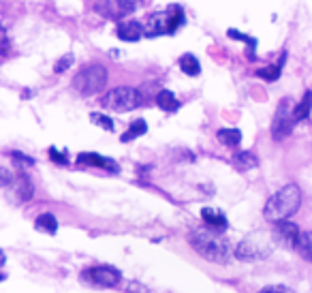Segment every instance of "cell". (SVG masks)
Returning a JSON list of instances; mask_svg holds the SVG:
<instances>
[{
  "instance_id": "cell-1",
  "label": "cell",
  "mask_w": 312,
  "mask_h": 293,
  "mask_svg": "<svg viewBox=\"0 0 312 293\" xmlns=\"http://www.w3.org/2000/svg\"><path fill=\"white\" fill-rule=\"evenodd\" d=\"M188 242L203 259L214 261V263H225L231 255V244L227 242V238H222L220 229H195L193 234L188 236Z\"/></svg>"
},
{
  "instance_id": "cell-2",
  "label": "cell",
  "mask_w": 312,
  "mask_h": 293,
  "mask_svg": "<svg viewBox=\"0 0 312 293\" xmlns=\"http://www.w3.org/2000/svg\"><path fill=\"white\" fill-rule=\"evenodd\" d=\"M299 205H302V191H299L297 184H286L270 197L263 214H265L270 223H278V221L291 218L299 210Z\"/></svg>"
},
{
  "instance_id": "cell-3",
  "label": "cell",
  "mask_w": 312,
  "mask_h": 293,
  "mask_svg": "<svg viewBox=\"0 0 312 293\" xmlns=\"http://www.w3.org/2000/svg\"><path fill=\"white\" fill-rule=\"evenodd\" d=\"M105 83H107V69L103 65H90V67H83L75 75L73 88L83 96H92V94L103 92Z\"/></svg>"
},
{
  "instance_id": "cell-4",
  "label": "cell",
  "mask_w": 312,
  "mask_h": 293,
  "mask_svg": "<svg viewBox=\"0 0 312 293\" xmlns=\"http://www.w3.org/2000/svg\"><path fill=\"white\" fill-rule=\"evenodd\" d=\"M272 250H274V238L270 240V236L265 234H253L237 244L235 257L242 261H257L270 257Z\"/></svg>"
},
{
  "instance_id": "cell-5",
  "label": "cell",
  "mask_w": 312,
  "mask_h": 293,
  "mask_svg": "<svg viewBox=\"0 0 312 293\" xmlns=\"http://www.w3.org/2000/svg\"><path fill=\"white\" fill-rule=\"evenodd\" d=\"M101 103L105 109H112V112H133V109H137L143 103V96L135 88L120 86L107 92Z\"/></svg>"
},
{
  "instance_id": "cell-6",
  "label": "cell",
  "mask_w": 312,
  "mask_h": 293,
  "mask_svg": "<svg viewBox=\"0 0 312 293\" xmlns=\"http://www.w3.org/2000/svg\"><path fill=\"white\" fill-rule=\"evenodd\" d=\"M293 122H295V107L291 103V99H282L278 103V109H276V116L272 122V137L274 139H284L291 135V129H293Z\"/></svg>"
},
{
  "instance_id": "cell-7",
  "label": "cell",
  "mask_w": 312,
  "mask_h": 293,
  "mask_svg": "<svg viewBox=\"0 0 312 293\" xmlns=\"http://www.w3.org/2000/svg\"><path fill=\"white\" fill-rule=\"evenodd\" d=\"M81 278L97 287H116L122 280V274L112 265H97V267H90L88 272H83Z\"/></svg>"
},
{
  "instance_id": "cell-8",
  "label": "cell",
  "mask_w": 312,
  "mask_h": 293,
  "mask_svg": "<svg viewBox=\"0 0 312 293\" xmlns=\"http://www.w3.org/2000/svg\"><path fill=\"white\" fill-rule=\"evenodd\" d=\"M299 234H302V231L297 229V225L291 223L289 218H286V221L274 223L272 238H274V242L278 244V246H282V248H295V246H297V240H299Z\"/></svg>"
},
{
  "instance_id": "cell-9",
  "label": "cell",
  "mask_w": 312,
  "mask_h": 293,
  "mask_svg": "<svg viewBox=\"0 0 312 293\" xmlns=\"http://www.w3.org/2000/svg\"><path fill=\"white\" fill-rule=\"evenodd\" d=\"M165 32H171V13L169 15H154L148 19V26H146V34L148 36H156V34H165Z\"/></svg>"
},
{
  "instance_id": "cell-10",
  "label": "cell",
  "mask_w": 312,
  "mask_h": 293,
  "mask_svg": "<svg viewBox=\"0 0 312 293\" xmlns=\"http://www.w3.org/2000/svg\"><path fill=\"white\" fill-rule=\"evenodd\" d=\"M116 34L122 41H137V39H141V34H146V30H143L141 24H137V22H124L118 26Z\"/></svg>"
},
{
  "instance_id": "cell-11",
  "label": "cell",
  "mask_w": 312,
  "mask_h": 293,
  "mask_svg": "<svg viewBox=\"0 0 312 293\" xmlns=\"http://www.w3.org/2000/svg\"><path fill=\"white\" fill-rule=\"evenodd\" d=\"M201 218L203 223H206L208 227H214V229H225L227 227V218L220 210H214V207H203L201 210Z\"/></svg>"
},
{
  "instance_id": "cell-12",
  "label": "cell",
  "mask_w": 312,
  "mask_h": 293,
  "mask_svg": "<svg viewBox=\"0 0 312 293\" xmlns=\"http://www.w3.org/2000/svg\"><path fill=\"white\" fill-rule=\"evenodd\" d=\"M77 161L81 165H92V167H107V169H116L112 158H105L101 154H94V152H81L77 156Z\"/></svg>"
},
{
  "instance_id": "cell-13",
  "label": "cell",
  "mask_w": 312,
  "mask_h": 293,
  "mask_svg": "<svg viewBox=\"0 0 312 293\" xmlns=\"http://www.w3.org/2000/svg\"><path fill=\"white\" fill-rule=\"evenodd\" d=\"M295 250L299 253V257L302 259L312 263V231H304V234H299Z\"/></svg>"
},
{
  "instance_id": "cell-14",
  "label": "cell",
  "mask_w": 312,
  "mask_h": 293,
  "mask_svg": "<svg viewBox=\"0 0 312 293\" xmlns=\"http://www.w3.org/2000/svg\"><path fill=\"white\" fill-rule=\"evenodd\" d=\"M233 165L239 169V172H248V169L259 165V158L253 152H239V154L233 156Z\"/></svg>"
},
{
  "instance_id": "cell-15",
  "label": "cell",
  "mask_w": 312,
  "mask_h": 293,
  "mask_svg": "<svg viewBox=\"0 0 312 293\" xmlns=\"http://www.w3.org/2000/svg\"><path fill=\"white\" fill-rule=\"evenodd\" d=\"M156 105H159L161 109H165V112H175V109L180 107L175 94L171 90H161L159 94H156Z\"/></svg>"
},
{
  "instance_id": "cell-16",
  "label": "cell",
  "mask_w": 312,
  "mask_h": 293,
  "mask_svg": "<svg viewBox=\"0 0 312 293\" xmlns=\"http://www.w3.org/2000/svg\"><path fill=\"white\" fill-rule=\"evenodd\" d=\"M180 69H182L190 77H197L201 73V65H199V60L193 54H184L182 58H180Z\"/></svg>"
},
{
  "instance_id": "cell-17",
  "label": "cell",
  "mask_w": 312,
  "mask_h": 293,
  "mask_svg": "<svg viewBox=\"0 0 312 293\" xmlns=\"http://www.w3.org/2000/svg\"><path fill=\"white\" fill-rule=\"evenodd\" d=\"M216 137H218V141H222L225 145H229V148H235V145H239V141H242V133L237 129H220Z\"/></svg>"
},
{
  "instance_id": "cell-18",
  "label": "cell",
  "mask_w": 312,
  "mask_h": 293,
  "mask_svg": "<svg viewBox=\"0 0 312 293\" xmlns=\"http://www.w3.org/2000/svg\"><path fill=\"white\" fill-rule=\"evenodd\" d=\"M146 131H148V124H146V120H135L133 124L128 127V131L122 135V141H130V139H135V137H141V135H146Z\"/></svg>"
},
{
  "instance_id": "cell-19",
  "label": "cell",
  "mask_w": 312,
  "mask_h": 293,
  "mask_svg": "<svg viewBox=\"0 0 312 293\" xmlns=\"http://www.w3.org/2000/svg\"><path fill=\"white\" fill-rule=\"evenodd\" d=\"M37 229L45 231V234H56L58 231V221L54 214H41L37 218Z\"/></svg>"
},
{
  "instance_id": "cell-20",
  "label": "cell",
  "mask_w": 312,
  "mask_h": 293,
  "mask_svg": "<svg viewBox=\"0 0 312 293\" xmlns=\"http://www.w3.org/2000/svg\"><path fill=\"white\" fill-rule=\"evenodd\" d=\"M15 186H17V197H19L21 201L30 199V195H32V184H30V178H28V176H24V174L17 176Z\"/></svg>"
},
{
  "instance_id": "cell-21",
  "label": "cell",
  "mask_w": 312,
  "mask_h": 293,
  "mask_svg": "<svg viewBox=\"0 0 312 293\" xmlns=\"http://www.w3.org/2000/svg\"><path fill=\"white\" fill-rule=\"evenodd\" d=\"M310 109H312V92L308 90V92L304 94V99H302V103H299V105H295V122H299V120H304V118H308V114H310Z\"/></svg>"
},
{
  "instance_id": "cell-22",
  "label": "cell",
  "mask_w": 312,
  "mask_h": 293,
  "mask_svg": "<svg viewBox=\"0 0 312 293\" xmlns=\"http://www.w3.org/2000/svg\"><path fill=\"white\" fill-rule=\"evenodd\" d=\"M280 69H282V65L265 67V69H259V71H257V75H259L261 79H265V81H276V79L280 77Z\"/></svg>"
},
{
  "instance_id": "cell-23",
  "label": "cell",
  "mask_w": 312,
  "mask_h": 293,
  "mask_svg": "<svg viewBox=\"0 0 312 293\" xmlns=\"http://www.w3.org/2000/svg\"><path fill=\"white\" fill-rule=\"evenodd\" d=\"M90 118H92V122H94V124H97V127H101V129H105V131H114V120H112L109 116H105V114H97V112H94Z\"/></svg>"
},
{
  "instance_id": "cell-24",
  "label": "cell",
  "mask_w": 312,
  "mask_h": 293,
  "mask_svg": "<svg viewBox=\"0 0 312 293\" xmlns=\"http://www.w3.org/2000/svg\"><path fill=\"white\" fill-rule=\"evenodd\" d=\"M116 5H118V11L122 15H128V13H133V11L137 9L139 5V0H116Z\"/></svg>"
},
{
  "instance_id": "cell-25",
  "label": "cell",
  "mask_w": 312,
  "mask_h": 293,
  "mask_svg": "<svg viewBox=\"0 0 312 293\" xmlns=\"http://www.w3.org/2000/svg\"><path fill=\"white\" fill-rule=\"evenodd\" d=\"M73 60H75V58H73V54H66V56H62V58L58 60V65L54 67V71H56V73H64V71H66L71 65H73Z\"/></svg>"
},
{
  "instance_id": "cell-26",
  "label": "cell",
  "mask_w": 312,
  "mask_h": 293,
  "mask_svg": "<svg viewBox=\"0 0 312 293\" xmlns=\"http://www.w3.org/2000/svg\"><path fill=\"white\" fill-rule=\"evenodd\" d=\"M229 36H231V39L246 41L250 47H255V45H257V41H255V39H250V36H246V34H242V32H237V30H229Z\"/></svg>"
},
{
  "instance_id": "cell-27",
  "label": "cell",
  "mask_w": 312,
  "mask_h": 293,
  "mask_svg": "<svg viewBox=\"0 0 312 293\" xmlns=\"http://www.w3.org/2000/svg\"><path fill=\"white\" fill-rule=\"evenodd\" d=\"M50 156L54 158V161H56L58 165H66V156H64L62 152H58L56 148H50Z\"/></svg>"
},
{
  "instance_id": "cell-28",
  "label": "cell",
  "mask_w": 312,
  "mask_h": 293,
  "mask_svg": "<svg viewBox=\"0 0 312 293\" xmlns=\"http://www.w3.org/2000/svg\"><path fill=\"white\" fill-rule=\"evenodd\" d=\"M259 293H291L286 287H282V285H272V287H265V289H261Z\"/></svg>"
},
{
  "instance_id": "cell-29",
  "label": "cell",
  "mask_w": 312,
  "mask_h": 293,
  "mask_svg": "<svg viewBox=\"0 0 312 293\" xmlns=\"http://www.w3.org/2000/svg\"><path fill=\"white\" fill-rule=\"evenodd\" d=\"M13 158H15V161H21L24 165H32L34 161H32V158H28V156H24V154H17V152H13Z\"/></svg>"
},
{
  "instance_id": "cell-30",
  "label": "cell",
  "mask_w": 312,
  "mask_h": 293,
  "mask_svg": "<svg viewBox=\"0 0 312 293\" xmlns=\"http://www.w3.org/2000/svg\"><path fill=\"white\" fill-rule=\"evenodd\" d=\"M0 174H3V184L9 186V184H11V174H9V169L3 167V169H0Z\"/></svg>"
},
{
  "instance_id": "cell-31",
  "label": "cell",
  "mask_w": 312,
  "mask_h": 293,
  "mask_svg": "<svg viewBox=\"0 0 312 293\" xmlns=\"http://www.w3.org/2000/svg\"><path fill=\"white\" fill-rule=\"evenodd\" d=\"M128 289H130V291H139V293H146V291H148L146 287H139V285H130Z\"/></svg>"
}]
</instances>
